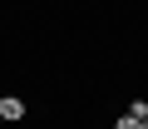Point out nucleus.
<instances>
[{"instance_id":"1","label":"nucleus","mask_w":148,"mask_h":129,"mask_svg":"<svg viewBox=\"0 0 148 129\" xmlns=\"http://www.w3.org/2000/svg\"><path fill=\"white\" fill-rule=\"evenodd\" d=\"M0 119H5V124L25 119V99H15V94H0Z\"/></svg>"},{"instance_id":"2","label":"nucleus","mask_w":148,"mask_h":129,"mask_svg":"<svg viewBox=\"0 0 148 129\" xmlns=\"http://www.w3.org/2000/svg\"><path fill=\"white\" fill-rule=\"evenodd\" d=\"M114 129H143V119H133V114H128V109H123V114H119V119H114Z\"/></svg>"},{"instance_id":"3","label":"nucleus","mask_w":148,"mask_h":129,"mask_svg":"<svg viewBox=\"0 0 148 129\" xmlns=\"http://www.w3.org/2000/svg\"><path fill=\"white\" fill-rule=\"evenodd\" d=\"M128 114H133V119H148V99H133V104H128Z\"/></svg>"},{"instance_id":"4","label":"nucleus","mask_w":148,"mask_h":129,"mask_svg":"<svg viewBox=\"0 0 148 129\" xmlns=\"http://www.w3.org/2000/svg\"><path fill=\"white\" fill-rule=\"evenodd\" d=\"M143 124H148V119H143Z\"/></svg>"},{"instance_id":"5","label":"nucleus","mask_w":148,"mask_h":129,"mask_svg":"<svg viewBox=\"0 0 148 129\" xmlns=\"http://www.w3.org/2000/svg\"><path fill=\"white\" fill-rule=\"evenodd\" d=\"M143 129H148V124H143Z\"/></svg>"}]
</instances>
